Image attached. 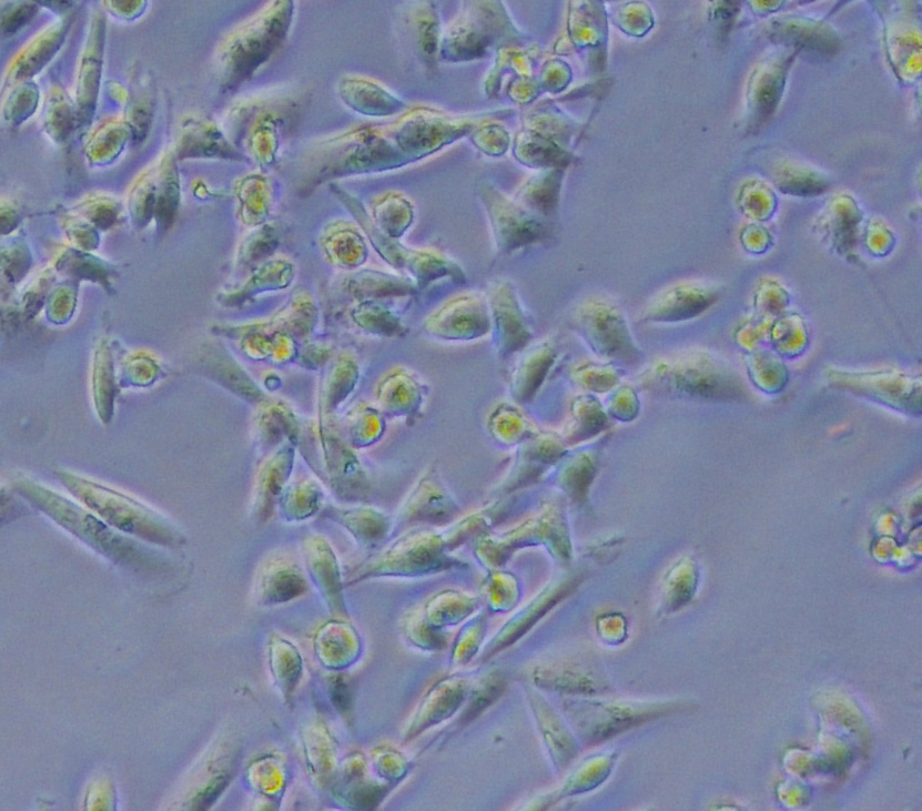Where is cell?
I'll return each instance as SVG.
<instances>
[{
    "instance_id": "6da1fadb",
    "label": "cell",
    "mask_w": 922,
    "mask_h": 811,
    "mask_svg": "<svg viewBox=\"0 0 922 811\" xmlns=\"http://www.w3.org/2000/svg\"><path fill=\"white\" fill-rule=\"evenodd\" d=\"M575 325L591 349L608 358L622 359L637 355L630 331L622 312L601 298L581 303L575 313Z\"/></svg>"
},
{
    "instance_id": "7a4b0ae2",
    "label": "cell",
    "mask_w": 922,
    "mask_h": 811,
    "mask_svg": "<svg viewBox=\"0 0 922 811\" xmlns=\"http://www.w3.org/2000/svg\"><path fill=\"white\" fill-rule=\"evenodd\" d=\"M67 479L70 483V489L79 496L81 495V498L91 508L123 531L150 539H173V536H170L164 527L153 519L150 513L144 511L140 505L135 506L132 500L124 497L119 498L105 488L92 486L90 483L80 479Z\"/></svg>"
},
{
    "instance_id": "3957f363",
    "label": "cell",
    "mask_w": 922,
    "mask_h": 811,
    "mask_svg": "<svg viewBox=\"0 0 922 811\" xmlns=\"http://www.w3.org/2000/svg\"><path fill=\"white\" fill-rule=\"evenodd\" d=\"M426 331L445 339H472L488 333L490 313L477 295H460L448 301L425 322Z\"/></svg>"
},
{
    "instance_id": "277c9868",
    "label": "cell",
    "mask_w": 922,
    "mask_h": 811,
    "mask_svg": "<svg viewBox=\"0 0 922 811\" xmlns=\"http://www.w3.org/2000/svg\"><path fill=\"white\" fill-rule=\"evenodd\" d=\"M709 287L692 282L668 285L650 297L641 320L650 323H676L693 318L716 301Z\"/></svg>"
},
{
    "instance_id": "5b68a950",
    "label": "cell",
    "mask_w": 922,
    "mask_h": 811,
    "mask_svg": "<svg viewBox=\"0 0 922 811\" xmlns=\"http://www.w3.org/2000/svg\"><path fill=\"white\" fill-rule=\"evenodd\" d=\"M712 359L697 352H681L653 366V372L668 374L678 388L701 396H715L732 391L725 375Z\"/></svg>"
},
{
    "instance_id": "8992f818",
    "label": "cell",
    "mask_w": 922,
    "mask_h": 811,
    "mask_svg": "<svg viewBox=\"0 0 922 811\" xmlns=\"http://www.w3.org/2000/svg\"><path fill=\"white\" fill-rule=\"evenodd\" d=\"M515 296L507 282L497 283L489 296L490 323L495 325L497 348L503 354L520 351L531 337Z\"/></svg>"
},
{
    "instance_id": "52a82bcc",
    "label": "cell",
    "mask_w": 922,
    "mask_h": 811,
    "mask_svg": "<svg viewBox=\"0 0 922 811\" xmlns=\"http://www.w3.org/2000/svg\"><path fill=\"white\" fill-rule=\"evenodd\" d=\"M571 707L585 711L569 709L575 719L588 718L577 722V727L588 728L585 734L594 739L607 738L648 719V706L641 703L587 702Z\"/></svg>"
},
{
    "instance_id": "ba28073f",
    "label": "cell",
    "mask_w": 922,
    "mask_h": 811,
    "mask_svg": "<svg viewBox=\"0 0 922 811\" xmlns=\"http://www.w3.org/2000/svg\"><path fill=\"white\" fill-rule=\"evenodd\" d=\"M438 547L437 536L428 530L412 531L386 549L381 559L398 570H426L436 562Z\"/></svg>"
},
{
    "instance_id": "9c48e42d",
    "label": "cell",
    "mask_w": 922,
    "mask_h": 811,
    "mask_svg": "<svg viewBox=\"0 0 922 811\" xmlns=\"http://www.w3.org/2000/svg\"><path fill=\"white\" fill-rule=\"evenodd\" d=\"M340 523L365 545L379 543L388 533L389 521L383 514L368 508L337 509L328 507L323 513Z\"/></svg>"
},
{
    "instance_id": "30bf717a",
    "label": "cell",
    "mask_w": 922,
    "mask_h": 811,
    "mask_svg": "<svg viewBox=\"0 0 922 811\" xmlns=\"http://www.w3.org/2000/svg\"><path fill=\"white\" fill-rule=\"evenodd\" d=\"M435 486V480L428 477V474L421 479L403 506L401 515L404 520L415 523L440 521L443 517L440 515L442 495L436 491Z\"/></svg>"
},
{
    "instance_id": "8fae6325",
    "label": "cell",
    "mask_w": 922,
    "mask_h": 811,
    "mask_svg": "<svg viewBox=\"0 0 922 811\" xmlns=\"http://www.w3.org/2000/svg\"><path fill=\"white\" fill-rule=\"evenodd\" d=\"M293 464V448L288 445L281 448L266 465L262 476V496L267 509L273 506L291 474Z\"/></svg>"
},
{
    "instance_id": "7c38bea8",
    "label": "cell",
    "mask_w": 922,
    "mask_h": 811,
    "mask_svg": "<svg viewBox=\"0 0 922 811\" xmlns=\"http://www.w3.org/2000/svg\"><path fill=\"white\" fill-rule=\"evenodd\" d=\"M282 498V506L288 519H302L317 511L321 490L315 483L303 481L287 488Z\"/></svg>"
},
{
    "instance_id": "4fadbf2b",
    "label": "cell",
    "mask_w": 922,
    "mask_h": 811,
    "mask_svg": "<svg viewBox=\"0 0 922 811\" xmlns=\"http://www.w3.org/2000/svg\"><path fill=\"white\" fill-rule=\"evenodd\" d=\"M534 708H536V714L539 718V724L541 731L549 744H551V751H555V742L560 744L565 756L567 759H571L574 754H571L566 747L574 748L571 739L567 736L569 734L566 732L563 724L558 721L554 712H551L548 707L545 706L541 701L537 700V696L534 695Z\"/></svg>"
},
{
    "instance_id": "5bb4252c",
    "label": "cell",
    "mask_w": 922,
    "mask_h": 811,
    "mask_svg": "<svg viewBox=\"0 0 922 811\" xmlns=\"http://www.w3.org/2000/svg\"><path fill=\"white\" fill-rule=\"evenodd\" d=\"M60 33L59 31L53 38L52 36H47L41 43H37L36 47L28 52V60L22 61L20 64L27 62L26 65L22 67L23 72L28 71H37L43 63L48 61L50 55L54 53L58 44L60 43Z\"/></svg>"
},
{
    "instance_id": "9a60e30c",
    "label": "cell",
    "mask_w": 922,
    "mask_h": 811,
    "mask_svg": "<svg viewBox=\"0 0 922 811\" xmlns=\"http://www.w3.org/2000/svg\"><path fill=\"white\" fill-rule=\"evenodd\" d=\"M37 11V6L30 2H23L16 6L8 14L2 13V31L4 33H12L19 30L26 22H28Z\"/></svg>"
}]
</instances>
